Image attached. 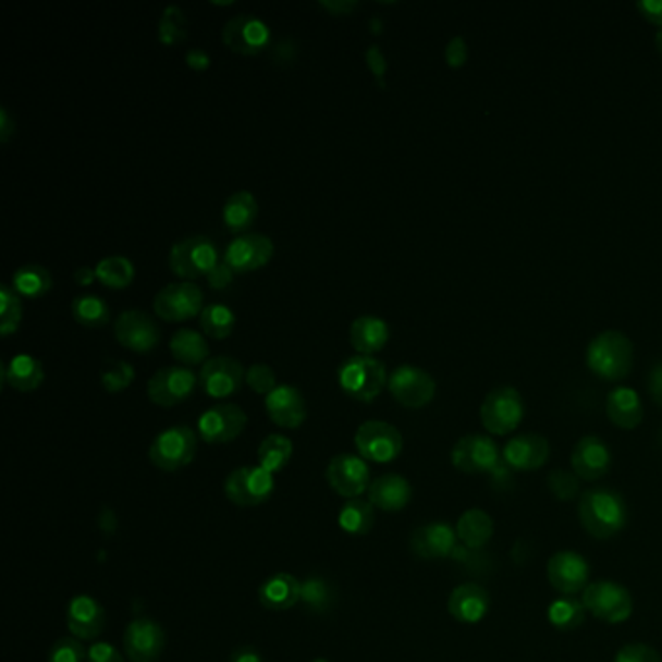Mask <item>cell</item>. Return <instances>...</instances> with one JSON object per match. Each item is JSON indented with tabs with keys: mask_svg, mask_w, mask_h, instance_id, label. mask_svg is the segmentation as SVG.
I'll list each match as a JSON object with an SVG mask.
<instances>
[{
	"mask_svg": "<svg viewBox=\"0 0 662 662\" xmlns=\"http://www.w3.org/2000/svg\"><path fill=\"white\" fill-rule=\"evenodd\" d=\"M577 515L583 528L597 540H609L627 525V505L624 498L606 486L585 490L579 500Z\"/></svg>",
	"mask_w": 662,
	"mask_h": 662,
	"instance_id": "cell-1",
	"label": "cell"
},
{
	"mask_svg": "<svg viewBox=\"0 0 662 662\" xmlns=\"http://www.w3.org/2000/svg\"><path fill=\"white\" fill-rule=\"evenodd\" d=\"M206 278H208V284H210V286L216 287V290H222V287L228 286V284L232 282L233 269L228 262L220 260L214 269L206 274Z\"/></svg>",
	"mask_w": 662,
	"mask_h": 662,
	"instance_id": "cell-54",
	"label": "cell"
},
{
	"mask_svg": "<svg viewBox=\"0 0 662 662\" xmlns=\"http://www.w3.org/2000/svg\"><path fill=\"white\" fill-rule=\"evenodd\" d=\"M135 379V367L125 359H109L103 371H101V385L109 393H119L133 383Z\"/></svg>",
	"mask_w": 662,
	"mask_h": 662,
	"instance_id": "cell-46",
	"label": "cell"
},
{
	"mask_svg": "<svg viewBox=\"0 0 662 662\" xmlns=\"http://www.w3.org/2000/svg\"><path fill=\"white\" fill-rule=\"evenodd\" d=\"M88 661V653L84 651L81 639L76 637H63L54 641L47 662H84Z\"/></svg>",
	"mask_w": 662,
	"mask_h": 662,
	"instance_id": "cell-47",
	"label": "cell"
},
{
	"mask_svg": "<svg viewBox=\"0 0 662 662\" xmlns=\"http://www.w3.org/2000/svg\"><path fill=\"white\" fill-rule=\"evenodd\" d=\"M587 366L604 381H620L634 366V344L624 332H600L589 342Z\"/></svg>",
	"mask_w": 662,
	"mask_h": 662,
	"instance_id": "cell-2",
	"label": "cell"
},
{
	"mask_svg": "<svg viewBox=\"0 0 662 662\" xmlns=\"http://www.w3.org/2000/svg\"><path fill=\"white\" fill-rule=\"evenodd\" d=\"M247 426V414L242 406L233 403H220L210 406L198 418V436L205 443L222 445L242 436Z\"/></svg>",
	"mask_w": 662,
	"mask_h": 662,
	"instance_id": "cell-12",
	"label": "cell"
},
{
	"mask_svg": "<svg viewBox=\"0 0 662 662\" xmlns=\"http://www.w3.org/2000/svg\"><path fill=\"white\" fill-rule=\"evenodd\" d=\"M612 466L610 449L599 436H585L572 451V468L579 480L594 482L609 475Z\"/></svg>",
	"mask_w": 662,
	"mask_h": 662,
	"instance_id": "cell-22",
	"label": "cell"
},
{
	"mask_svg": "<svg viewBox=\"0 0 662 662\" xmlns=\"http://www.w3.org/2000/svg\"><path fill=\"white\" fill-rule=\"evenodd\" d=\"M225 46L240 54H257L270 44V27L255 14H237L222 29Z\"/></svg>",
	"mask_w": 662,
	"mask_h": 662,
	"instance_id": "cell-18",
	"label": "cell"
},
{
	"mask_svg": "<svg viewBox=\"0 0 662 662\" xmlns=\"http://www.w3.org/2000/svg\"><path fill=\"white\" fill-rule=\"evenodd\" d=\"M451 461L463 475H488L500 465V449L495 441L482 433H470L458 439L451 451Z\"/></svg>",
	"mask_w": 662,
	"mask_h": 662,
	"instance_id": "cell-11",
	"label": "cell"
},
{
	"mask_svg": "<svg viewBox=\"0 0 662 662\" xmlns=\"http://www.w3.org/2000/svg\"><path fill=\"white\" fill-rule=\"evenodd\" d=\"M96 274L103 286L121 290L133 282L135 265L123 255H111V257L99 260L96 265Z\"/></svg>",
	"mask_w": 662,
	"mask_h": 662,
	"instance_id": "cell-41",
	"label": "cell"
},
{
	"mask_svg": "<svg viewBox=\"0 0 662 662\" xmlns=\"http://www.w3.org/2000/svg\"><path fill=\"white\" fill-rule=\"evenodd\" d=\"M457 538L470 550H480L493 537V519L482 510H468L457 520Z\"/></svg>",
	"mask_w": 662,
	"mask_h": 662,
	"instance_id": "cell-34",
	"label": "cell"
},
{
	"mask_svg": "<svg viewBox=\"0 0 662 662\" xmlns=\"http://www.w3.org/2000/svg\"><path fill=\"white\" fill-rule=\"evenodd\" d=\"M457 530L448 523H430L412 532L410 548L414 554L424 560L449 557L457 548Z\"/></svg>",
	"mask_w": 662,
	"mask_h": 662,
	"instance_id": "cell-24",
	"label": "cell"
},
{
	"mask_svg": "<svg viewBox=\"0 0 662 662\" xmlns=\"http://www.w3.org/2000/svg\"><path fill=\"white\" fill-rule=\"evenodd\" d=\"M579 476L567 470H554L548 476V488L557 500H573L579 493Z\"/></svg>",
	"mask_w": 662,
	"mask_h": 662,
	"instance_id": "cell-48",
	"label": "cell"
},
{
	"mask_svg": "<svg viewBox=\"0 0 662 662\" xmlns=\"http://www.w3.org/2000/svg\"><path fill=\"white\" fill-rule=\"evenodd\" d=\"M327 482L342 498L358 500L359 495L367 492L371 486L366 458L348 453L331 458V463L327 466Z\"/></svg>",
	"mask_w": 662,
	"mask_h": 662,
	"instance_id": "cell-16",
	"label": "cell"
},
{
	"mask_svg": "<svg viewBox=\"0 0 662 662\" xmlns=\"http://www.w3.org/2000/svg\"><path fill=\"white\" fill-rule=\"evenodd\" d=\"M436 379L421 367L399 366L389 376V391L406 408H421L436 396Z\"/></svg>",
	"mask_w": 662,
	"mask_h": 662,
	"instance_id": "cell-13",
	"label": "cell"
},
{
	"mask_svg": "<svg viewBox=\"0 0 662 662\" xmlns=\"http://www.w3.org/2000/svg\"><path fill=\"white\" fill-rule=\"evenodd\" d=\"M585 614H587V609H585L583 600L575 599V597L562 594L548 606V620L560 632L579 629L585 622Z\"/></svg>",
	"mask_w": 662,
	"mask_h": 662,
	"instance_id": "cell-38",
	"label": "cell"
},
{
	"mask_svg": "<svg viewBox=\"0 0 662 662\" xmlns=\"http://www.w3.org/2000/svg\"><path fill=\"white\" fill-rule=\"evenodd\" d=\"M74 280L81 286H90L94 280H98V274H96V269H91V267H81L74 272Z\"/></svg>",
	"mask_w": 662,
	"mask_h": 662,
	"instance_id": "cell-60",
	"label": "cell"
},
{
	"mask_svg": "<svg viewBox=\"0 0 662 662\" xmlns=\"http://www.w3.org/2000/svg\"><path fill=\"white\" fill-rule=\"evenodd\" d=\"M654 41H657V47H659V53L662 54V27L657 32V36H654Z\"/></svg>",
	"mask_w": 662,
	"mask_h": 662,
	"instance_id": "cell-62",
	"label": "cell"
},
{
	"mask_svg": "<svg viewBox=\"0 0 662 662\" xmlns=\"http://www.w3.org/2000/svg\"><path fill=\"white\" fill-rule=\"evenodd\" d=\"M72 317L76 319V322H81L82 327L99 329L109 321L111 309L103 297L96 296V294H82L72 299Z\"/></svg>",
	"mask_w": 662,
	"mask_h": 662,
	"instance_id": "cell-39",
	"label": "cell"
},
{
	"mask_svg": "<svg viewBox=\"0 0 662 662\" xmlns=\"http://www.w3.org/2000/svg\"><path fill=\"white\" fill-rule=\"evenodd\" d=\"M294 453V445L286 436L270 433L269 438L262 439L259 445V465L267 468L269 473H280L290 463Z\"/></svg>",
	"mask_w": 662,
	"mask_h": 662,
	"instance_id": "cell-40",
	"label": "cell"
},
{
	"mask_svg": "<svg viewBox=\"0 0 662 662\" xmlns=\"http://www.w3.org/2000/svg\"><path fill=\"white\" fill-rule=\"evenodd\" d=\"M197 448L198 438L195 431L188 426H173L154 438L148 455L156 468L166 473H175L193 463Z\"/></svg>",
	"mask_w": 662,
	"mask_h": 662,
	"instance_id": "cell-5",
	"label": "cell"
},
{
	"mask_svg": "<svg viewBox=\"0 0 662 662\" xmlns=\"http://www.w3.org/2000/svg\"><path fill=\"white\" fill-rule=\"evenodd\" d=\"M113 331L117 342L133 352H148L160 342V329L152 315L140 309H126L119 315Z\"/></svg>",
	"mask_w": 662,
	"mask_h": 662,
	"instance_id": "cell-21",
	"label": "cell"
},
{
	"mask_svg": "<svg viewBox=\"0 0 662 662\" xmlns=\"http://www.w3.org/2000/svg\"><path fill=\"white\" fill-rule=\"evenodd\" d=\"M265 408L270 420L286 430L299 428L307 416L304 394L299 393L296 387L286 383L278 385L272 393L265 396Z\"/></svg>",
	"mask_w": 662,
	"mask_h": 662,
	"instance_id": "cell-25",
	"label": "cell"
},
{
	"mask_svg": "<svg viewBox=\"0 0 662 662\" xmlns=\"http://www.w3.org/2000/svg\"><path fill=\"white\" fill-rule=\"evenodd\" d=\"M466 59H468V46H466L465 37H453L445 47V61L449 66L458 69L466 63Z\"/></svg>",
	"mask_w": 662,
	"mask_h": 662,
	"instance_id": "cell-52",
	"label": "cell"
},
{
	"mask_svg": "<svg viewBox=\"0 0 662 662\" xmlns=\"http://www.w3.org/2000/svg\"><path fill=\"white\" fill-rule=\"evenodd\" d=\"M614 662H662V659L649 645L629 643L617 651Z\"/></svg>",
	"mask_w": 662,
	"mask_h": 662,
	"instance_id": "cell-50",
	"label": "cell"
},
{
	"mask_svg": "<svg viewBox=\"0 0 662 662\" xmlns=\"http://www.w3.org/2000/svg\"><path fill=\"white\" fill-rule=\"evenodd\" d=\"M583 604L589 614L606 624H622L634 612V599L624 585L616 581L589 583L583 591Z\"/></svg>",
	"mask_w": 662,
	"mask_h": 662,
	"instance_id": "cell-6",
	"label": "cell"
},
{
	"mask_svg": "<svg viewBox=\"0 0 662 662\" xmlns=\"http://www.w3.org/2000/svg\"><path fill=\"white\" fill-rule=\"evenodd\" d=\"M44 379L46 373L41 361L29 354H16L9 364H2V381L20 393L36 391Z\"/></svg>",
	"mask_w": 662,
	"mask_h": 662,
	"instance_id": "cell-32",
	"label": "cell"
},
{
	"mask_svg": "<svg viewBox=\"0 0 662 662\" xmlns=\"http://www.w3.org/2000/svg\"><path fill=\"white\" fill-rule=\"evenodd\" d=\"M548 581L564 597H575L589 587L591 567L575 550H560L548 560Z\"/></svg>",
	"mask_w": 662,
	"mask_h": 662,
	"instance_id": "cell-14",
	"label": "cell"
},
{
	"mask_svg": "<svg viewBox=\"0 0 662 662\" xmlns=\"http://www.w3.org/2000/svg\"><path fill=\"white\" fill-rule=\"evenodd\" d=\"M319 4H321L322 9L329 10L334 16H339V14H348V12H352V10L358 7L356 0H321Z\"/></svg>",
	"mask_w": 662,
	"mask_h": 662,
	"instance_id": "cell-57",
	"label": "cell"
},
{
	"mask_svg": "<svg viewBox=\"0 0 662 662\" xmlns=\"http://www.w3.org/2000/svg\"><path fill=\"white\" fill-rule=\"evenodd\" d=\"M661 445H662V431H661Z\"/></svg>",
	"mask_w": 662,
	"mask_h": 662,
	"instance_id": "cell-64",
	"label": "cell"
},
{
	"mask_svg": "<svg viewBox=\"0 0 662 662\" xmlns=\"http://www.w3.org/2000/svg\"><path fill=\"white\" fill-rule=\"evenodd\" d=\"M339 525L344 532L354 535V537L367 535L376 525L373 505L366 500H359V498L358 500H348L342 505L341 513H339Z\"/></svg>",
	"mask_w": 662,
	"mask_h": 662,
	"instance_id": "cell-37",
	"label": "cell"
},
{
	"mask_svg": "<svg viewBox=\"0 0 662 662\" xmlns=\"http://www.w3.org/2000/svg\"><path fill=\"white\" fill-rule=\"evenodd\" d=\"M171 354L180 364L185 366H195V364H205L210 354L208 342H206L203 332L195 329H180L173 332L170 341Z\"/></svg>",
	"mask_w": 662,
	"mask_h": 662,
	"instance_id": "cell-35",
	"label": "cell"
},
{
	"mask_svg": "<svg viewBox=\"0 0 662 662\" xmlns=\"http://www.w3.org/2000/svg\"><path fill=\"white\" fill-rule=\"evenodd\" d=\"M502 458L513 470H538L547 465L550 458V443L540 433H520L505 443Z\"/></svg>",
	"mask_w": 662,
	"mask_h": 662,
	"instance_id": "cell-23",
	"label": "cell"
},
{
	"mask_svg": "<svg viewBox=\"0 0 662 662\" xmlns=\"http://www.w3.org/2000/svg\"><path fill=\"white\" fill-rule=\"evenodd\" d=\"M22 299L20 294L10 286L2 284L0 286V334L9 336L12 332H16L22 321Z\"/></svg>",
	"mask_w": 662,
	"mask_h": 662,
	"instance_id": "cell-43",
	"label": "cell"
},
{
	"mask_svg": "<svg viewBox=\"0 0 662 662\" xmlns=\"http://www.w3.org/2000/svg\"><path fill=\"white\" fill-rule=\"evenodd\" d=\"M259 214L257 198L249 191H237L228 197L222 208L225 225L233 233L249 232V228L255 224Z\"/></svg>",
	"mask_w": 662,
	"mask_h": 662,
	"instance_id": "cell-33",
	"label": "cell"
},
{
	"mask_svg": "<svg viewBox=\"0 0 662 662\" xmlns=\"http://www.w3.org/2000/svg\"><path fill=\"white\" fill-rule=\"evenodd\" d=\"M339 385L350 399L369 403L389 385V376L383 361L373 356L356 354L339 366Z\"/></svg>",
	"mask_w": 662,
	"mask_h": 662,
	"instance_id": "cell-3",
	"label": "cell"
},
{
	"mask_svg": "<svg viewBox=\"0 0 662 662\" xmlns=\"http://www.w3.org/2000/svg\"><path fill=\"white\" fill-rule=\"evenodd\" d=\"M123 645L128 661L156 662L166 647V634L158 622L138 617L126 627Z\"/></svg>",
	"mask_w": 662,
	"mask_h": 662,
	"instance_id": "cell-20",
	"label": "cell"
},
{
	"mask_svg": "<svg viewBox=\"0 0 662 662\" xmlns=\"http://www.w3.org/2000/svg\"><path fill=\"white\" fill-rule=\"evenodd\" d=\"M158 37L161 44H180L187 37V16L177 4H170L161 14L160 24H158Z\"/></svg>",
	"mask_w": 662,
	"mask_h": 662,
	"instance_id": "cell-44",
	"label": "cell"
},
{
	"mask_svg": "<svg viewBox=\"0 0 662 662\" xmlns=\"http://www.w3.org/2000/svg\"><path fill=\"white\" fill-rule=\"evenodd\" d=\"M185 61H187L191 69H195V71H205V69H208V64H210V54L206 53L203 47H193V49H188L187 54H185Z\"/></svg>",
	"mask_w": 662,
	"mask_h": 662,
	"instance_id": "cell-56",
	"label": "cell"
},
{
	"mask_svg": "<svg viewBox=\"0 0 662 662\" xmlns=\"http://www.w3.org/2000/svg\"><path fill=\"white\" fill-rule=\"evenodd\" d=\"M525 416L523 396L515 387H495L480 406V420L492 436H507L519 428Z\"/></svg>",
	"mask_w": 662,
	"mask_h": 662,
	"instance_id": "cell-4",
	"label": "cell"
},
{
	"mask_svg": "<svg viewBox=\"0 0 662 662\" xmlns=\"http://www.w3.org/2000/svg\"><path fill=\"white\" fill-rule=\"evenodd\" d=\"M649 393L653 396L654 403L662 408V361L653 367L649 376Z\"/></svg>",
	"mask_w": 662,
	"mask_h": 662,
	"instance_id": "cell-58",
	"label": "cell"
},
{
	"mask_svg": "<svg viewBox=\"0 0 662 662\" xmlns=\"http://www.w3.org/2000/svg\"><path fill=\"white\" fill-rule=\"evenodd\" d=\"M225 495L240 507H257L274 490V475L262 466H242L225 478Z\"/></svg>",
	"mask_w": 662,
	"mask_h": 662,
	"instance_id": "cell-9",
	"label": "cell"
},
{
	"mask_svg": "<svg viewBox=\"0 0 662 662\" xmlns=\"http://www.w3.org/2000/svg\"><path fill=\"white\" fill-rule=\"evenodd\" d=\"M197 381V373L187 366L161 367L148 381V396L158 406H177L195 391Z\"/></svg>",
	"mask_w": 662,
	"mask_h": 662,
	"instance_id": "cell-15",
	"label": "cell"
},
{
	"mask_svg": "<svg viewBox=\"0 0 662 662\" xmlns=\"http://www.w3.org/2000/svg\"><path fill=\"white\" fill-rule=\"evenodd\" d=\"M272 253H274V243L269 235L255 232L240 233L228 243L224 262L232 267L233 272H249L265 267Z\"/></svg>",
	"mask_w": 662,
	"mask_h": 662,
	"instance_id": "cell-19",
	"label": "cell"
},
{
	"mask_svg": "<svg viewBox=\"0 0 662 662\" xmlns=\"http://www.w3.org/2000/svg\"><path fill=\"white\" fill-rule=\"evenodd\" d=\"M389 336V324L376 315H361L350 327V342L364 356H373L379 350L385 348Z\"/></svg>",
	"mask_w": 662,
	"mask_h": 662,
	"instance_id": "cell-30",
	"label": "cell"
},
{
	"mask_svg": "<svg viewBox=\"0 0 662 662\" xmlns=\"http://www.w3.org/2000/svg\"><path fill=\"white\" fill-rule=\"evenodd\" d=\"M366 61L367 66H369V71L373 72L377 81L383 84V78H385L387 72V59L383 51L379 49V46H369V49L366 51Z\"/></svg>",
	"mask_w": 662,
	"mask_h": 662,
	"instance_id": "cell-53",
	"label": "cell"
},
{
	"mask_svg": "<svg viewBox=\"0 0 662 662\" xmlns=\"http://www.w3.org/2000/svg\"><path fill=\"white\" fill-rule=\"evenodd\" d=\"M232 662H262V659L252 647H243L232 654Z\"/></svg>",
	"mask_w": 662,
	"mask_h": 662,
	"instance_id": "cell-61",
	"label": "cell"
},
{
	"mask_svg": "<svg viewBox=\"0 0 662 662\" xmlns=\"http://www.w3.org/2000/svg\"><path fill=\"white\" fill-rule=\"evenodd\" d=\"M410 482L401 475L379 476L367 490V502L371 503L377 510H404L410 502Z\"/></svg>",
	"mask_w": 662,
	"mask_h": 662,
	"instance_id": "cell-28",
	"label": "cell"
},
{
	"mask_svg": "<svg viewBox=\"0 0 662 662\" xmlns=\"http://www.w3.org/2000/svg\"><path fill=\"white\" fill-rule=\"evenodd\" d=\"M637 10L643 14L645 19L662 27V0H639Z\"/></svg>",
	"mask_w": 662,
	"mask_h": 662,
	"instance_id": "cell-55",
	"label": "cell"
},
{
	"mask_svg": "<svg viewBox=\"0 0 662 662\" xmlns=\"http://www.w3.org/2000/svg\"><path fill=\"white\" fill-rule=\"evenodd\" d=\"M314 662H329V661H327V659H315Z\"/></svg>",
	"mask_w": 662,
	"mask_h": 662,
	"instance_id": "cell-63",
	"label": "cell"
},
{
	"mask_svg": "<svg viewBox=\"0 0 662 662\" xmlns=\"http://www.w3.org/2000/svg\"><path fill=\"white\" fill-rule=\"evenodd\" d=\"M245 373L247 369L242 366V361L232 356H214L203 364L198 381L208 396L225 399L242 389Z\"/></svg>",
	"mask_w": 662,
	"mask_h": 662,
	"instance_id": "cell-17",
	"label": "cell"
},
{
	"mask_svg": "<svg viewBox=\"0 0 662 662\" xmlns=\"http://www.w3.org/2000/svg\"><path fill=\"white\" fill-rule=\"evenodd\" d=\"M354 443L359 457L371 463H391L403 451V436L393 424L383 420H367L359 426Z\"/></svg>",
	"mask_w": 662,
	"mask_h": 662,
	"instance_id": "cell-8",
	"label": "cell"
},
{
	"mask_svg": "<svg viewBox=\"0 0 662 662\" xmlns=\"http://www.w3.org/2000/svg\"><path fill=\"white\" fill-rule=\"evenodd\" d=\"M66 626L72 637L81 641H94L106 626V610L98 600L88 594H78L66 609Z\"/></svg>",
	"mask_w": 662,
	"mask_h": 662,
	"instance_id": "cell-26",
	"label": "cell"
},
{
	"mask_svg": "<svg viewBox=\"0 0 662 662\" xmlns=\"http://www.w3.org/2000/svg\"><path fill=\"white\" fill-rule=\"evenodd\" d=\"M302 583L290 573H277L260 585L259 600L265 609L282 612L292 609L299 602Z\"/></svg>",
	"mask_w": 662,
	"mask_h": 662,
	"instance_id": "cell-31",
	"label": "cell"
},
{
	"mask_svg": "<svg viewBox=\"0 0 662 662\" xmlns=\"http://www.w3.org/2000/svg\"><path fill=\"white\" fill-rule=\"evenodd\" d=\"M205 294L195 282H173L161 287L154 297L152 307L163 321H185L203 314Z\"/></svg>",
	"mask_w": 662,
	"mask_h": 662,
	"instance_id": "cell-10",
	"label": "cell"
},
{
	"mask_svg": "<svg viewBox=\"0 0 662 662\" xmlns=\"http://www.w3.org/2000/svg\"><path fill=\"white\" fill-rule=\"evenodd\" d=\"M247 385L252 387L255 393L267 394L272 393L277 389V373L272 367L267 364H253L247 373H245Z\"/></svg>",
	"mask_w": 662,
	"mask_h": 662,
	"instance_id": "cell-49",
	"label": "cell"
},
{
	"mask_svg": "<svg viewBox=\"0 0 662 662\" xmlns=\"http://www.w3.org/2000/svg\"><path fill=\"white\" fill-rule=\"evenodd\" d=\"M606 414L620 430H636L645 416L641 396L632 387H617L606 399Z\"/></svg>",
	"mask_w": 662,
	"mask_h": 662,
	"instance_id": "cell-29",
	"label": "cell"
},
{
	"mask_svg": "<svg viewBox=\"0 0 662 662\" xmlns=\"http://www.w3.org/2000/svg\"><path fill=\"white\" fill-rule=\"evenodd\" d=\"M490 604L492 600L483 587L476 583H465L453 589L448 609L449 614L461 624H478L488 614Z\"/></svg>",
	"mask_w": 662,
	"mask_h": 662,
	"instance_id": "cell-27",
	"label": "cell"
},
{
	"mask_svg": "<svg viewBox=\"0 0 662 662\" xmlns=\"http://www.w3.org/2000/svg\"><path fill=\"white\" fill-rule=\"evenodd\" d=\"M200 327L212 339H225L235 327V314L224 304L206 305L200 314Z\"/></svg>",
	"mask_w": 662,
	"mask_h": 662,
	"instance_id": "cell-42",
	"label": "cell"
},
{
	"mask_svg": "<svg viewBox=\"0 0 662 662\" xmlns=\"http://www.w3.org/2000/svg\"><path fill=\"white\" fill-rule=\"evenodd\" d=\"M218 249L206 235H188L171 247L170 269L181 278L206 277L218 265Z\"/></svg>",
	"mask_w": 662,
	"mask_h": 662,
	"instance_id": "cell-7",
	"label": "cell"
},
{
	"mask_svg": "<svg viewBox=\"0 0 662 662\" xmlns=\"http://www.w3.org/2000/svg\"><path fill=\"white\" fill-rule=\"evenodd\" d=\"M53 286L51 272L37 262H27L12 274V287L24 297H41Z\"/></svg>",
	"mask_w": 662,
	"mask_h": 662,
	"instance_id": "cell-36",
	"label": "cell"
},
{
	"mask_svg": "<svg viewBox=\"0 0 662 662\" xmlns=\"http://www.w3.org/2000/svg\"><path fill=\"white\" fill-rule=\"evenodd\" d=\"M88 662H125V657L113 645L98 641L88 649Z\"/></svg>",
	"mask_w": 662,
	"mask_h": 662,
	"instance_id": "cell-51",
	"label": "cell"
},
{
	"mask_svg": "<svg viewBox=\"0 0 662 662\" xmlns=\"http://www.w3.org/2000/svg\"><path fill=\"white\" fill-rule=\"evenodd\" d=\"M14 131H16V125H14L12 117H10L9 109L0 108V140L4 144L9 143L10 136H12Z\"/></svg>",
	"mask_w": 662,
	"mask_h": 662,
	"instance_id": "cell-59",
	"label": "cell"
},
{
	"mask_svg": "<svg viewBox=\"0 0 662 662\" xmlns=\"http://www.w3.org/2000/svg\"><path fill=\"white\" fill-rule=\"evenodd\" d=\"M332 599H334V594H332L331 585L319 577H311L302 583L299 602H304L307 609L314 610V612H324L331 606Z\"/></svg>",
	"mask_w": 662,
	"mask_h": 662,
	"instance_id": "cell-45",
	"label": "cell"
}]
</instances>
